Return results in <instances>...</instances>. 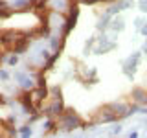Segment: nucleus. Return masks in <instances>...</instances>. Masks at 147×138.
I'll use <instances>...</instances> for the list:
<instances>
[{
	"label": "nucleus",
	"mask_w": 147,
	"mask_h": 138,
	"mask_svg": "<svg viewBox=\"0 0 147 138\" xmlns=\"http://www.w3.org/2000/svg\"><path fill=\"white\" fill-rule=\"evenodd\" d=\"M9 63H11V64H17V55H13V57L9 59Z\"/></svg>",
	"instance_id": "f257e3e1"
},
{
	"label": "nucleus",
	"mask_w": 147,
	"mask_h": 138,
	"mask_svg": "<svg viewBox=\"0 0 147 138\" xmlns=\"http://www.w3.org/2000/svg\"><path fill=\"white\" fill-rule=\"evenodd\" d=\"M86 4H92V2H98V0H85Z\"/></svg>",
	"instance_id": "f03ea898"
}]
</instances>
